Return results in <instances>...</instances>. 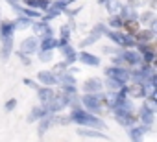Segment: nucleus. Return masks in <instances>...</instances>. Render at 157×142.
Returning a JSON list of instances; mask_svg holds the SVG:
<instances>
[{
  "mask_svg": "<svg viewBox=\"0 0 157 142\" xmlns=\"http://www.w3.org/2000/svg\"><path fill=\"white\" fill-rule=\"evenodd\" d=\"M13 54V39H6V41H0V59L8 61Z\"/></svg>",
  "mask_w": 157,
  "mask_h": 142,
  "instance_id": "nucleus-23",
  "label": "nucleus"
},
{
  "mask_svg": "<svg viewBox=\"0 0 157 142\" xmlns=\"http://www.w3.org/2000/svg\"><path fill=\"white\" fill-rule=\"evenodd\" d=\"M105 37H107L111 43H115L118 48H133V46H135L133 37H131V35H126L124 32H118V30H109V28H107Z\"/></svg>",
  "mask_w": 157,
  "mask_h": 142,
  "instance_id": "nucleus-3",
  "label": "nucleus"
},
{
  "mask_svg": "<svg viewBox=\"0 0 157 142\" xmlns=\"http://www.w3.org/2000/svg\"><path fill=\"white\" fill-rule=\"evenodd\" d=\"M22 83H24L28 89H33V91L39 87V83H37V81H33V80H30V78H24V80H22Z\"/></svg>",
  "mask_w": 157,
  "mask_h": 142,
  "instance_id": "nucleus-39",
  "label": "nucleus"
},
{
  "mask_svg": "<svg viewBox=\"0 0 157 142\" xmlns=\"http://www.w3.org/2000/svg\"><path fill=\"white\" fill-rule=\"evenodd\" d=\"M67 68H68V66H67V65H65V63L61 61V63H56V66L52 68V72H54L56 76H59V74H63V72H67Z\"/></svg>",
  "mask_w": 157,
  "mask_h": 142,
  "instance_id": "nucleus-36",
  "label": "nucleus"
},
{
  "mask_svg": "<svg viewBox=\"0 0 157 142\" xmlns=\"http://www.w3.org/2000/svg\"><path fill=\"white\" fill-rule=\"evenodd\" d=\"M118 17H120L122 21H137V19H139V11H137L135 8L128 6V4H122V9H120Z\"/></svg>",
  "mask_w": 157,
  "mask_h": 142,
  "instance_id": "nucleus-24",
  "label": "nucleus"
},
{
  "mask_svg": "<svg viewBox=\"0 0 157 142\" xmlns=\"http://www.w3.org/2000/svg\"><path fill=\"white\" fill-rule=\"evenodd\" d=\"M17 57L21 59V63H22L24 66H32V57H30V55H26V54H22V52H17Z\"/></svg>",
  "mask_w": 157,
  "mask_h": 142,
  "instance_id": "nucleus-37",
  "label": "nucleus"
},
{
  "mask_svg": "<svg viewBox=\"0 0 157 142\" xmlns=\"http://www.w3.org/2000/svg\"><path fill=\"white\" fill-rule=\"evenodd\" d=\"M37 50H39V39L32 35V37L22 39L19 52H22V54H26V55H33V54H37Z\"/></svg>",
  "mask_w": 157,
  "mask_h": 142,
  "instance_id": "nucleus-16",
  "label": "nucleus"
},
{
  "mask_svg": "<svg viewBox=\"0 0 157 142\" xmlns=\"http://www.w3.org/2000/svg\"><path fill=\"white\" fill-rule=\"evenodd\" d=\"M37 124H39V125H37V135H39V136H43V135H44V133H46V131L52 127V120H50V114H48L46 118L39 120Z\"/></svg>",
  "mask_w": 157,
  "mask_h": 142,
  "instance_id": "nucleus-31",
  "label": "nucleus"
},
{
  "mask_svg": "<svg viewBox=\"0 0 157 142\" xmlns=\"http://www.w3.org/2000/svg\"><path fill=\"white\" fill-rule=\"evenodd\" d=\"M61 2H63L65 6H68V4H72V2H74V0H61Z\"/></svg>",
  "mask_w": 157,
  "mask_h": 142,
  "instance_id": "nucleus-42",
  "label": "nucleus"
},
{
  "mask_svg": "<svg viewBox=\"0 0 157 142\" xmlns=\"http://www.w3.org/2000/svg\"><path fill=\"white\" fill-rule=\"evenodd\" d=\"M122 30H124L126 35H131L133 37L140 30V24H139V21H124L122 22Z\"/></svg>",
  "mask_w": 157,
  "mask_h": 142,
  "instance_id": "nucleus-27",
  "label": "nucleus"
},
{
  "mask_svg": "<svg viewBox=\"0 0 157 142\" xmlns=\"http://www.w3.org/2000/svg\"><path fill=\"white\" fill-rule=\"evenodd\" d=\"M32 19H28V17H17L15 21H13V26H15V32H24V30H28L30 26H32Z\"/></svg>",
  "mask_w": 157,
  "mask_h": 142,
  "instance_id": "nucleus-29",
  "label": "nucleus"
},
{
  "mask_svg": "<svg viewBox=\"0 0 157 142\" xmlns=\"http://www.w3.org/2000/svg\"><path fill=\"white\" fill-rule=\"evenodd\" d=\"M46 116H48V111L43 105H35V107H32V111L28 114V122H39V120H43Z\"/></svg>",
  "mask_w": 157,
  "mask_h": 142,
  "instance_id": "nucleus-25",
  "label": "nucleus"
},
{
  "mask_svg": "<svg viewBox=\"0 0 157 142\" xmlns=\"http://www.w3.org/2000/svg\"><path fill=\"white\" fill-rule=\"evenodd\" d=\"M105 8H107L109 15H118L120 9H122V2H118V0H109V2L105 4Z\"/></svg>",
  "mask_w": 157,
  "mask_h": 142,
  "instance_id": "nucleus-33",
  "label": "nucleus"
},
{
  "mask_svg": "<svg viewBox=\"0 0 157 142\" xmlns=\"http://www.w3.org/2000/svg\"><path fill=\"white\" fill-rule=\"evenodd\" d=\"M57 48V39L56 37H46L43 41H39V50H46V52H54Z\"/></svg>",
  "mask_w": 157,
  "mask_h": 142,
  "instance_id": "nucleus-30",
  "label": "nucleus"
},
{
  "mask_svg": "<svg viewBox=\"0 0 157 142\" xmlns=\"http://www.w3.org/2000/svg\"><path fill=\"white\" fill-rule=\"evenodd\" d=\"M82 91L85 94H98V92H104V81L100 78H89L83 81L82 85Z\"/></svg>",
  "mask_w": 157,
  "mask_h": 142,
  "instance_id": "nucleus-9",
  "label": "nucleus"
},
{
  "mask_svg": "<svg viewBox=\"0 0 157 142\" xmlns=\"http://www.w3.org/2000/svg\"><path fill=\"white\" fill-rule=\"evenodd\" d=\"M139 24H142V26H148L151 32H157V17H155V11H151V9H146V11H142V13H139Z\"/></svg>",
  "mask_w": 157,
  "mask_h": 142,
  "instance_id": "nucleus-12",
  "label": "nucleus"
},
{
  "mask_svg": "<svg viewBox=\"0 0 157 142\" xmlns=\"http://www.w3.org/2000/svg\"><path fill=\"white\" fill-rule=\"evenodd\" d=\"M30 28H32L33 33H35L33 37H37L39 41H43V39H46V37H54V30H52V26H50L48 22H44V21H33Z\"/></svg>",
  "mask_w": 157,
  "mask_h": 142,
  "instance_id": "nucleus-6",
  "label": "nucleus"
},
{
  "mask_svg": "<svg viewBox=\"0 0 157 142\" xmlns=\"http://www.w3.org/2000/svg\"><path fill=\"white\" fill-rule=\"evenodd\" d=\"M26 8H32L35 11H46L50 6V0H24Z\"/></svg>",
  "mask_w": 157,
  "mask_h": 142,
  "instance_id": "nucleus-26",
  "label": "nucleus"
},
{
  "mask_svg": "<svg viewBox=\"0 0 157 142\" xmlns=\"http://www.w3.org/2000/svg\"><path fill=\"white\" fill-rule=\"evenodd\" d=\"M96 2H98V4H107L109 0H96Z\"/></svg>",
  "mask_w": 157,
  "mask_h": 142,
  "instance_id": "nucleus-43",
  "label": "nucleus"
},
{
  "mask_svg": "<svg viewBox=\"0 0 157 142\" xmlns=\"http://www.w3.org/2000/svg\"><path fill=\"white\" fill-rule=\"evenodd\" d=\"M146 4V0H128V6H131V8H140V6H144Z\"/></svg>",
  "mask_w": 157,
  "mask_h": 142,
  "instance_id": "nucleus-40",
  "label": "nucleus"
},
{
  "mask_svg": "<svg viewBox=\"0 0 157 142\" xmlns=\"http://www.w3.org/2000/svg\"><path fill=\"white\" fill-rule=\"evenodd\" d=\"M122 22H124V21H122L118 15H109V21H107L105 26H107L109 30H118V32H120V30H122Z\"/></svg>",
  "mask_w": 157,
  "mask_h": 142,
  "instance_id": "nucleus-32",
  "label": "nucleus"
},
{
  "mask_svg": "<svg viewBox=\"0 0 157 142\" xmlns=\"http://www.w3.org/2000/svg\"><path fill=\"white\" fill-rule=\"evenodd\" d=\"M67 116H68V120H70L72 124H76L78 127H89V129L107 131V124H105V122H104L100 116L87 113V111H85L82 105H80V107H74V109H70V113H68Z\"/></svg>",
  "mask_w": 157,
  "mask_h": 142,
  "instance_id": "nucleus-1",
  "label": "nucleus"
},
{
  "mask_svg": "<svg viewBox=\"0 0 157 142\" xmlns=\"http://www.w3.org/2000/svg\"><path fill=\"white\" fill-rule=\"evenodd\" d=\"M104 74H105V78L117 80V81H120L124 85H128V81H129V68H124V66H115V65L105 66Z\"/></svg>",
  "mask_w": 157,
  "mask_h": 142,
  "instance_id": "nucleus-4",
  "label": "nucleus"
},
{
  "mask_svg": "<svg viewBox=\"0 0 157 142\" xmlns=\"http://www.w3.org/2000/svg\"><path fill=\"white\" fill-rule=\"evenodd\" d=\"M57 50H59V52H61V55L65 57V61H63V63H65L68 68H70V65H74V63L78 61V52L74 50V46H72L70 43H68V44H65V46H59Z\"/></svg>",
  "mask_w": 157,
  "mask_h": 142,
  "instance_id": "nucleus-18",
  "label": "nucleus"
},
{
  "mask_svg": "<svg viewBox=\"0 0 157 142\" xmlns=\"http://www.w3.org/2000/svg\"><path fill=\"white\" fill-rule=\"evenodd\" d=\"M151 131H153V127H148V125H133V127H128V136L131 142H142L144 135L151 133Z\"/></svg>",
  "mask_w": 157,
  "mask_h": 142,
  "instance_id": "nucleus-11",
  "label": "nucleus"
},
{
  "mask_svg": "<svg viewBox=\"0 0 157 142\" xmlns=\"http://www.w3.org/2000/svg\"><path fill=\"white\" fill-rule=\"evenodd\" d=\"M0 21H2V19H0Z\"/></svg>",
  "mask_w": 157,
  "mask_h": 142,
  "instance_id": "nucleus-44",
  "label": "nucleus"
},
{
  "mask_svg": "<svg viewBox=\"0 0 157 142\" xmlns=\"http://www.w3.org/2000/svg\"><path fill=\"white\" fill-rule=\"evenodd\" d=\"M37 57H39V61H43V63H50V61L54 59V52H46V50H37Z\"/></svg>",
  "mask_w": 157,
  "mask_h": 142,
  "instance_id": "nucleus-35",
  "label": "nucleus"
},
{
  "mask_svg": "<svg viewBox=\"0 0 157 142\" xmlns=\"http://www.w3.org/2000/svg\"><path fill=\"white\" fill-rule=\"evenodd\" d=\"M155 6H157V0H150V9H151V11L155 9Z\"/></svg>",
  "mask_w": 157,
  "mask_h": 142,
  "instance_id": "nucleus-41",
  "label": "nucleus"
},
{
  "mask_svg": "<svg viewBox=\"0 0 157 142\" xmlns=\"http://www.w3.org/2000/svg\"><path fill=\"white\" fill-rule=\"evenodd\" d=\"M102 81H104V89H107V92H118V91H122L126 87L124 83H120L117 80H111V78H105Z\"/></svg>",
  "mask_w": 157,
  "mask_h": 142,
  "instance_id": "nucleus-28",
  "label": "nucleus"
},
{
  "mask_svg": "<svg viewBox=\"0 0 157 142\" xmlns=\"http://www.w3.org/2000/svg\"><path fill=\"white\" fill-rule=\"evenodd\" d=\"M146 109H150L151 113H155L157 111V98H155V94H148L146 98H144V103H142Z\"/></svg>",
  "mask_w": 157,
  "mask_h": 142,
  "instance_id": "nucleus-34",
  "label": "nucleus"
},
{
  "mask_svg": "<svg viewBox=\"0 0 157 142\" xmlns=\"http://www.w3.org/2000/svg\"><path fill=\"white\" fill-rule=\"evenodd\" d=\"M43 107L48 111V114H59L63 109H67V103H65V98L59 92H56V96L52 98V102L46 103V105H43Z\"/></svg>",
  "mask_w": 157,
  "mask_h": 142,
  "instance_id": "nucleus-10",
  "label": "nucleus"
},
{
  "mask_svg": "<svg viewBox=\"0 0 157 142\" xmlns=\"http://www.w3.org/2000/svg\"><path fill=\"white\" fill-rule=\"evenodd\" d=\"M105 32H107V26H105L104 22H98V24L91 30V33H89L85 39H82L80 46H82V48H87V46H91V44L98 43V41H100V37H104V35H105Z\"/></svg>",
  "mask_w": 157,
  "mask_h": 142,
  "instance_id": "nucleus-5",
  "label": "nucleus"
},
{
  "mask_svg": "<svg viewBox=\"0 0 157 142\" xmlns=\"http://www.w3.org/2000/svg\"><path fill=\"white\" fill-rule=\"evenodd\" d=\"M135 46H137V52L142 57V65H153V59H155V44L153 43H148V44H135Z\"/></svg>",
  "mask_w": 157,
  "mask_h": 142,
  "instance_id": "nucleus-8",
  "label": "nucleus"
},
{
  "mask_svg": "<svg viewBox=\"0 0 157 142\" xmlns=\"http://www.w3.org/2000/svg\"><path fill=\"white\" fill-rule=\"evenodd\" d=\"M155 35H157V32H151L150 28H142L133 35V41H135V44H148V43H153Z\"/></svg>",
  "mask_w": 157,
  "mask_h": 142,
  "instance_id": "nucleus-17",
  "label": "nucleus"
},
{
  "mask_svg": "<svg viewBox=\"0 0 157 142\" xmlns=\"http://www.w3.org/2000/svg\"><path fill=\"white\" fill-rule=\"evenodd\" d=\"M78 61H80L82 65H85V66H91V68H96V66L102 65L100 57L91 54V52H87V50H82L80 54H78Z\"/></svg>",
  "mask_w": 157,
  "mask_h": 142,
  "instance_id": "nucleus-14",
  "label": "nucleus"
},
{
  "mask_svg": "<svg viewBox=\"0 0 157 142\" xmlns=\"http://www.w3.org/2000/svg\"><path fill=\"white\" fill-rule=\"evenodd\" d=\"M17 98H10L6 103H4V109H6V113H10V111H13V109H17Z\"/></svg>",
  "mask_w": 157,
  "mask_h": 142,
  "instance_id": "nucleus-38",
  "label": "nucleus"
},
{
  "mask_svg": "<svg viewBox=\"0 0 157 142\" xmlns=\"http://www.w3.org/2000/svg\"><path fill=\"white\" fill-rule=\"evenodd\" d=\"M124 91H126V96L131 98V100H144V98L148 96L144 83H137V81L128 83V85L124 87Z\"/></svg>",
  "mask_w": 157,
  "mask_h": 142,
  "instance_id": "nucleus-7",
  "label": "nucleus"
},
{
  "mask_svg": "<svg viewBox=\"0 0 157 142\" xmlns=\"http://www.w3.org/2000/svg\"><path fill=\"white\" fill-rule=\"evenodd\" d=\"M76 133L83 136V138H102V140H111L109 135L105 131H98V129H89V127H78Z\"/></svg>",
  "mask_w": 157,
  "mask_h": 142,
  "instance_id": "nucleus-19",
  "label": "nucleus"
},
{
  "mask_svg": "<svg viewBox=\"0 0 157 142\" xmlns=\"http://www.w3.org/2000/svg\"><path fill=\"white\" fill-rule=\"evenodd\" d=\"M137 120L140 122V125H148V127H153V124H155V113H151L150 109H146L144 105H140L139 109H137Z\"/></svg>",
  "mask_w": 157,
  "mask_h": 142,
  "instance_id": "nucleus-13",
  "label": "nucleus"
},
{
  "mask_svg": "<svg viewBox=\"0 0 157 142\" xmlns=\"http://www.w3.org/2000/svg\"><path fill=\"white\" fill-rule=\"evenodd\" d=\"M13 35H15L13 21H0V41L13 39Z\"/></svg>",
  "mask_w": 157,
  "mask_h": 142,
  "instance_id": "nucleus-22",
  "label": "nucleus"
},
{
  "mask_svg": "<svg viewBox=\"0 0 157 142\" xmlns=\"http://www.w3.org/2000/svg\"><path fill=\"white\" fill-rule=\"evenodd\" d=\"M35 92H37V98H39V103H41V105L50 103L52 98L56 96V92H54L52 87H43V85H39V87L35 89Z\"/></svg>",
  "mask_w": 157,
  "mask_h": 142,
  "instance_id": "nucleus-20",
  "label": "nucleus"
},
{
  "mask_svg": "<svg viewBox=\"0 0 157 142\" xmlns=\"http://www.w3.org/2000/svg\"><path fill=\"white\" fill-rule=\"evenodd\" d=\"M115 120L122 125V127H133V125H137V114L135 113H124V114H115Z\"/></svg>",
  "mask_w": 157,
  "mask_h": 142,
  "instance_id": "nucleus-21",
  "label": "nucleus"
},
{
  "mask_svg": "<svg viewBox=\"0 0 157 142\" xmlns=\"http://www.w3.org/2000/svg\"><path fill=\"white\" fill-rule=\"evenodd\" d=\"M80 105L91 113V114H100L104 113L107 107H105V92H98V94H82L80 96Z\"/></svg>",
  "mask_w": 157,
  "mask_h": 142,
  "instance_id": "nucleus-2",
  "label": "nucleus"
},
{
  "mask_svg": "<svg viewBox=\"0 0 157 142\" xmlns=\"http://www.w3.org/2000/svg\"><path fill=\"white\" fill-rule=\"evenodd\" d=\"M37 83L43 87H56L57 85V78L52 70H39L37 72Z\"/></svg>",
  "mask_w": 157,
  "mask_h": 142,
  "instance_id": "nucleus-15",
  "label": "nucleus"
}]
</instances>
